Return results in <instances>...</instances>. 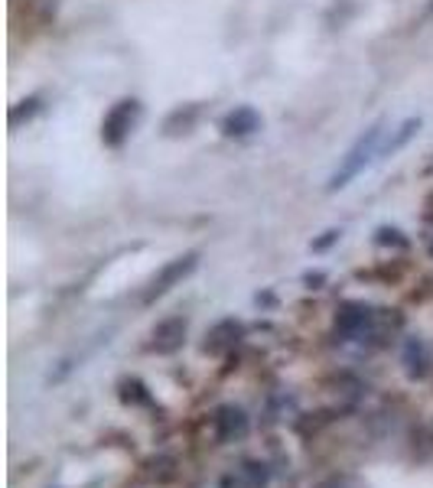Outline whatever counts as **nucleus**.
Segmentation results:
<instances>
[{
    "label": "nucleus",
    "instance_id": "nucleus-1",
    "mask_svg": "<svg viewBox=\"0 0 433 488\" xmlns=\"http://www.w3.org/2000/svg\"><path fill=\"white\" fill-rule=\"evenodd\" d=\"M378 144H381V124H371L368 131L356 140V147L346 154V160H342L339 170L329 176V193H336V189H346L348 183H352V179H356L358 173L368 166L371 156L378 154Z\"/></svg>",
    "mask_w": 433,
    "mask_h": 488
},
{
    "label": "nucleus",
    "instance_id": "nucleus-2",
    "mask_svg": "<svg viewBox=\"0 0 433 488\" xmlns=\"http://www.w3.org/2000/svg\"><path fill=\"white\" fill-rule=\"evenodd\" d=\"M196 264H199V254H183V257H176V261L163 264L160 271H156V277L147 284V290H144V303H154V300H160L163 294H170L176 284H183V280L196 271Z\"/></svg>",
    "mask_w": 433,
    "mask_h": 488
},
{
    "label": "nucleus",
    "instance_id": "nucleus-3",
    "mask_svg": "<svg viewBox=\"0 0 433 488\" xmlns=\"http://www.w3.org/2000/svg\"><path fill=\"white\" fill-rule=\"evenodd\" d=\"M137 115H140V105L134 98L117 101L115 108L105 115V121H101V140H105L108 147H121L124 140H127V134H131Z\"/></svg>",
    "mask_w": 433,
    "mask_h": 488
},
{
    "label": "nucleus",
    "instance_id": "nucleus-4",
    "mask_svg": "<svg viewBox=\"0 0 433 488\" xmlns=\"http://www.w3.org/2000/svg\"><path fill=\"white\" fill-rule=\"evenodd\" d=\"M183 342H186V319L170 316L154 325V333H150V352L173 355V352L183 349Z\"/></svg>",
    "mask_w": 433,
    "mask_h": 488
},
{
    "label": "nucleus",
    "instance_id": "nucleus-5",
    "mask_svg": "<svg viewBox=\"0 0 433 488\" xmlns=\"http://www.w3.org/2000/svg\"><path fill=\"white\" fill-rule=\"evenodd\" d=\"M261 127V117H257L255 108H235L232 115L222 121V131L228 137H247V134H255Z\"/></svg>",
    "mask_w": 433,
    "mask_h": 488
},
{
    "label": "nucleus",
    "instance_id": "nucleus-6",
    "mask_svg": "<svg viewBox=\"0 0 433 488\" xmlns=\"http://www.w3.org/2000/svg\"><path fill=\"white\" fill-rule=\"evenodd\" d=\"M216 426H218V440H241L247 433V417L238 411V407H222L216 417Z\"/></svg>",
    "mask_w": 433,
    "mask_h": 488
},
{
    "label": "nucleus",
    "instance_id": "nucleus-7",
    "mask_svg": "<svg viewBox=\"0 0 433 488\" xmlns=\"http://www.w3.org/2000/svg\"><path fill=\"white\" fill-rule=\"evenodd\" d=\"M368 323H371V310L368 306H358V303H346L339 310V316H336L339 333H346V335H358Z\"/></svg>",
    "mask_w": 433,
    "mask_h": 488
},
{
    "label": "nucleus",
    "instance_id": "nucleus-8",
    "mask_svg": "<svg viewBox=\"0 0 433 488\" xmlns=\"http://www.w3.org/2000/svg\"><path fill=\"white\" fill-rule=\"evenodd\" d=\"M427 362H430V358H427V345L418 339H410L408 345H404V364H408L410 378H424Z\"/></svg>",
    "mask_w": 433,
    "mask_h": 488
},
{
    "label": "nucleus",
    "instance_id": "nucleus-9",
    "mask_svg": "<svg viewBox=\"0 0 433 488\" xmlns=\"http://www.w3.org/2000/svg\"><path fill=\"white\" fill-rule=\"evenodd\" d=\"M420 121H404L401 127H398V137L395 140H388V147H385V154H395V150H401L404 144L410 140V134H414V127H418Z\"/></svg>",
    "mask_w": 433,
    "mask_h": 488
},
{
    "label": "nucleus",
    "instance_id": "nucleus-10",
    "mask_svg": "<svg viewBox=\"0 0 433 488\" xmlns=\"http://www.w3.org/2000/svg\"><path fill=\"white\" fill-rule=\"evenodd\" d=\"M317 488H348V482L346 479H326V482H319Z\"/></svg>",
    "mask_w": 433,
    "mask_h": 488
},
{
    "label": "nucleus",
    "instance_id": "nucleus-11",
    "mask_svg": "<svg viewBox=\"0 0 433 488\" xmlns=\"http://www.w3.org/2000/svg\"><path fill=\"white\" fill-rule=\"evenodd\" d=\"M430 254H433V241H430Z\"/></svg>",
    "mask_w": 433,
    "mask_h": 488
},
{
    "label": "nucleus",
    "instance_id": "nucleus-12",
    "mask_svg": "<svg viewBox=\"0 0 433 488\" xmlns=\"http://www.w3.org/2000/svg\"><path fill=\"white\" fill-rule=\"evenodd\" d=\"M430 14H433V0H430Z\"/></svg>",
    "mask_w": 433,
    "mask_h": 488
}]
</instances>
